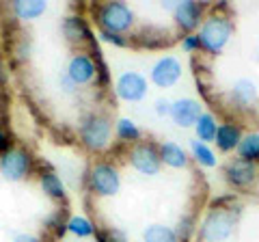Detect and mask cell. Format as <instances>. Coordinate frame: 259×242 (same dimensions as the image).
Returning a JSON list of instances; mask_svg holds the SVG:
<instances>
[{
    "instance_id": "obj_21",
    "label": "cell",
    "mask_w": 259,
    "mask_h": 242,
    "mask_svg": "<svg viewBox=\"0 0 259 242\" xmlns=\"http://www.w3.org/2000/svg\"><path fill=\"white\" fill-rule=\"evenodd\" d=\"M194 130H197V141L201 143H212L216 139V132H218V124L214 115H209V112H203V115L199 117V121L194 124Z\"/></svg>"
},
{
    "instance_id": "obj_33",
    "label": "cell",
    "mask_w": 259,
    "mask_h": 242,
    "mask_svg": "<svg viewBox=\"0 0 259 242\" xmlns=\"http://www.w3.org/2000/svg\"><path fill=\"white\" fill-rule=\"evenodd\" d=\"M171 106H173V102H168L166 98H160V100H156V112H158L160 117L171 115Z\"/></svg>"
},
{
    "instance_id": "obj_17",
    "label": "cell",
    "mask_w": 259,
    "mask_h": 242,
    "mask_svg": "<svg viewBox=\"0 0 259 242\" xmlns=\"http://www.w3.org/2000/svg\"><path fill=\"white\" fill-rule=\"evenodd\" d=\"M160 160L164 163L166 167H173V169H184L188 165V154L182 149V145L177 143H162L160 145Z\"/></svg>"
},
{
    "instance_id": "obj_2",
    "label": "cell",
    "mask_w": 259,
    "mask_h": 242,
    "mask_svg": "<svg viewBox=\"0 0 259 242\" xmlns=\"http://www.w3.org/2000/svg\"><path fill=\"white\" fill-rule=\"evenodd\" d=\"M233 33V24L227 15L212 13L209 18L201 24L199 28V44L205 52L209 54H221L225 50V46L229 44V37Z\"/></svg>"
},
{
    "instance_id": "obj_26",
    "label": "cell",
    "mask_w": 259,
    "mask_h": 242,
    "mask_svg": "<svg viewBox=\"0 0 259 242\" xmlns=\"http://www.w3.org/2000/svg\"><path fill=\"white\" fill-rule=\"evenodd\" d=\"M93 236L97 242H127L125 233L117 227H97Z\"/></svg>"
},
{
    "instance_id": "obj_6",
    "label": "cell",
    "mask_w": 259,
    "mask_h": 242,
    "mask_svg": "<svg viewBox=\"0 0 259 242\" xmlns=\"http://www.w3.org/2000/svg\"><path fill=\"white\" fill-rule=\"evenodd\" d=\"M130 163L143 175H158L162 160H160V149L153 143L139 141L134 143V147L130 149Z\"/></svg>"
},
{
    "instance_id": "obj_19",
    "label": "cell",
    "mask_w": 259,
    "mask_h": 242,
    "mask_svg": "<svg viewBox=\"0 0 259 242\" xmlns=\"http://www.w3.org/2000/svg\"><path fill=\"white\" fill-rule=\"evenodd\" d=\"M39 184H41V190L50 199H63L65 197V186H63L61 177L54 171H50V169H48V171H41V175H39Z\"/></svg>"
},
{
    "instance_id": "obj_14",
    "label": "cell",
    "mask_w": 259,
    "mask_h": 242,
    "mask_svg": "<svg viewBox=\"0 0 259 242\" xmlns=\"http://www.w3.org/2000/svg\"><path fill=\"white\" fill-rule=\"evenodd\" d=\"M201 115H203V112H201V104L192 98H180V100H175L171 106V119L180 128L194 126Z\"/></svg>"
},
{
    "instance_id": "obj_13",
    "label": "cell",
    "mask_w": 259,
    "mask_h": 242,
    "mask_svg": "<svg viewBox=\"0 0 259 242\" xmlns=\"http://www.w3.org/2000/svg\"><path fill=\"white\" fill-rule=\"evenodd\" d=\"M257 98H259L257 85L250 78H238L229 89V102H231V106H236L238 110L250 108L257 102Z\"/></svg>"
},
{
    "instance_id": "obj_11",
    "label": "cell",
    "mask_w": 259,
    "mask_h": 242,
    "mask_svg": "<svg viewBox=\"0 0 259 242\" xmlns=\"http://www.w3.org/2000/svg\"><path fill=\"white\" fill-rule=\"evenodd\" d=\"M203 18V5L194 3V0H184L177 3L173 11V20L182 30H186L188 35H192L194 28H199V22Z\"/></svg>"
},
{
    "instance_id": "obj_23",
    "label": "cell",
    "mask_w": 259,
    "mask_h": 242,
    "mask_svg": "<svg viewBox=\"0 0 259 242\" xmlns=\"http://www.w3.org/2000/svg\"><path fill=\"white\" fill-rule=\"evenodd\" d=\"M190 151H192L194 160H197L199 165H203V167H216V163H218L216 154L209 149V145L201 143V141H190Z\"/></svg>"
},
{
    "instance_id": "obj_25",
    "label": "cell",
    "mask_w": 259,
    "mask_h": 242,
    "mask_svg": "<svg viewBox=\"0 0 259 242\" xmlns=\"http://www.w3.org/2000/svg\"><path fill=\"white\" fill-rule=\"evenodd\" d=\"M117 136L125 143H139L141 130L136 128V124L132 119H119L117 121Z\"/></svg>"
},
{
    "instance_id": "obj_7",
    "label": "cell",
    "mask_w": 259,
    "mask_h": 242,
    "mask_svg": "<svg viewBox=\"0 0 259 242\" xmlns=\"http://www.w3.org/2000/svg\"><path fill=\"white\" fill-rule=\"evenodd\" d=\"M32 169V158L26 149H20V147H11L9 151H5L3 158H0V171L7 180L11 182H18L24 180Z\"/></svg>"
},
{
    "instance_id": "obj_24",
    "label": "cell",
    "mask_w": 259,
    "mask_h": 242,
    "mask_svg": "<svg viewBox=\"0 0 259 242\" xmlns=\"http://www.w3.org/2000/svg\"><path fill=\"white\" fill-rule=\"evenodd\" d=\"M67 229L78 238H91L95 233V225L84 216H74V219L67 221Z\"/></svg>"
},
{
    "instance_id": "obj_1",
    "label": "cell",
    "mask_w": 259,
    "mask_h": 242,
    "mask_svg": "<svg viewBox=\"0 0 259 242\" xmlns=\"http://www.w3.org/2000/svg\"><path fill=\"white\" fill-rule=\"evenodd\" d=\"M238 216H240V210L233 212V208L214 206L207 212L203 223H201L199 238L203 242H225L233 233V227H236Z\"/></svg>"
},
{
    "instance_id": "obj_4",
    "label": "cell",
    "mask_w": 259,
    "mask_h": 242,
    "mask_svg": "<svg viewBox=\"0 0 259 242\" xmlns=\"http://www.w3.org/2000/svg\"><path fill=\"white\" fill-rule=\"evenodd\" d=\"M110 132H112V128H110L108 117L97 115V112H89L80 121V141L91 151L106 149L110 143Z\"/></svg>"
},
{
    "instance_id": "obj_15",
    "label": "cell",
    "mask_w": 259,
    "mask_h": 242,
    "mask_svg": "<svg viewBox=\"0 0 259 242\" xmlns=\"http://www.w3.org/2000/svg\"><path fill=\"white\" fill-rule=\"evenodd\" d=\"M63 35L69 44L91 42V30H89L84 18H80V15H67L63 20Z\"/></svg>"
},
{
    "instance_id": "obj_3",
    "label": "cell",
    "mask_w": 259,
    "mask_h": 242,
    "mask_svg": "<svg viewBox=\"0 0 259 242\" xmlns=\"http://www.w3.org/2000/svg\"><path fill=\"white\" fill-rule=\"evenodd\" d=\"M93 11L100 30H106V33L121 35L134 26V11L125 3H102Z\"/></svg>"
},
{
    "instance_id": "obj_32",
    "label": "cell",
    "mask_w": 259,
    "mask_h": 242,
    "mask_svg": "<svg viewBox=\"0 0 259 242\" xmlns=\"http://www.w3.org/2000/svg\"><path fill=\"white\" fill-rule=\"evenodd\" d=\"M59 85H61V89H63V93H67V95H71L78 89V85L71 80L67 74H63L61 78H59Z\"/></svg>"
},
{
    "instance_id": "obj_27",
    "label": "cell",
    "mask_w": 259,
    "mask_h": 242,
    "mask_svg": "<svg viewBox=\"0 0 259 242\" xmlns=\"http://www.w3.org/2000/svg\"><path fill=\"white\" fill-rule=\"evenodd\" d=\"M194 225H197V221H194V216L192 214H186L180 219V223H177V240L180 242H188L192 238V233H194Z\"/></svg>"
},
{
    "instance_id": "obj_8",
    "label": "cell",
    "mask_w": 259,
    "mask_h": 242,
    "mask_svg": "<svg viewBox=\"0 0 259 242\" xmlns=\"http://www.w3.org/2000/svg\"><path fill=\"white\" fill-rule=\"evenodd\" d=\"M115 91L125 102H141L147 95V80L139 71H125L117 78Z\"/></svg>"
},
{
    "instance_id": "obj_35",
    "label": "cell",
    "mask_w": 259,
    "mask_h": 242,
    "mask_svg": "<svg viewBox=\"0 0 259 242\" xmlns=\"http://www.w3.org/2000/svg\"><path fill=\"white\" fill-rule=\"evenodd\" d=\"M13 242H41V238L35 236V233H18Z\"/></svg>"
},
{
    "instance_id": "obj_10",
    "label": "cell",
    "mask_w": 259,
    "mask_h": 242,
    "mask_svg": "<svg viewBox=\"0 0 259 242\" xmlns=\"http://www.w3.org/2000/svg\"><path fill=\"white\" fill-rule=\"evenodd\" d=\"M225 175H227V182H229L231 186L246 188L257 180V165L250 163V160L236 158V160H231V163L227 165Z\"/></svg>"
},
{
    "instance_id": "obj_16",
    "label": "cell",
    "mask_w": 259,
    "mask_h": 242,
    "mask_svg": "<svg viewBox=\"0 0 259 242\" xmlns=\"http://www.w3.org/2000/svg\"><path fill=\"white\" fill-rule=\"evenodd\" d=\"M216 147L221 151H233L238 149V145L242 141V130L236 124H221L216 132Z\"/></svg>"
},
{
    "instance_id": "obj_12",
    "label": "cell",
    "mask_w": 259,
    "mask_h": 242,
    "mask_svg": "<svg viewBox=\"0 0 259 242\" xmlns=\"http://www.w3.org/2000/svg\"><path fill=\"white\" fill-rule=\"evenodd\" d=\"M76 85H89L91 80L97 76V65L95 61L91 59L89 54L80 52V54H74L67 63V71H65Z\"/></svg>"
},
{
    "instance_id": "obj_20",
    "label": "cell",
    "mask_w": 259,
    "mask_h": 242,
    "mask_svg": "<svg viewBox=\"0 0 259 242\" xmlns=\"http://www.w3.org/2000/svg\"><path fill=\"white\" fill-rule=\"evenodd\" d=\"M143 242H180V240H177V233H175L173 227L153 223V225H149V227H145Z\"/></svg>"
},
{
    "instance_id": "obj_34",
    "label": "cell",
    "mask_w": 259,
    "mask_h": 242,
    "mask_svg": "<svg viewBox=\"0 0 259 242\" xmlns=\"http://www.w3.org/2000/svg\"><path fill=\"white\" fill-rule=\"evenodd\" d=\"M11 149V139H9V134H7V130L3 126H0V151H9Z\"/></svg>"
},
{
    "instance_id": "obj_30",
    "label": "cell",
    "mask_w": 259,
    "mask_h": 242,
    "mask_svg": "<svg viewBox=\"0 0 259 242\" xmlns=\"http://www.w3.org/2000/svg\"><path fill=\"white\" fill-rule=\"evenodd\" d=\"M182 48H184V52H188V54L197 52L199 48H201L199 37L197 35H186V37H182Z\"/></svg>"
},
{
    "instance_id": "obj_22",
    "label": "cell",
    "mask_w": 259,
    "mask_h": 242,
    "mask_svg": "<svg viewBox=\"0 0 259 242\" xmlns=\"http://www.w3.org/2000/svg\"><path fill=\"white\" fill-rule=\"evenodd\" d=\"M238 154L242 160H250V163L259 160V132L242 136V141L238 145Z\"/></svg>"
},
{
    "instance_id": "obj_36",
    "label": "cell",
    "mask_w": 259,
    "mask_h": 242,
    "mask_svg": "<svg viewBox=\"0 0 259 242\" xmlns=\"http://www.w3.org/2000/svg\"><path fill=\"white\" fill-rule=\"evenodd\" d=\"M5 83V71H3V67H0V85Z\"/></svg>"
},
{
    "instance_id": "obj_5",
    "label": "cell",
    "mask_w": 259,
    "mask_h": 242,
    "mask_svg": "<svg viewBox=\"0 0 259 242\" xmlns=\"http://www.w3.org/2000/svg\"><path fill=\"white\" fill-rule=\"evenodd\" d=\"M89 188L97 197H115L121 188L119 171L106 163L91 167V171H89Z\"/></svg>"
},
{
    "instance_id": "obj_28",
    "label": "cell",
    "mask_w": 259,
    "mask_h": 242,
    "mask_svg": "<svg viewBox=\"0 0 259 242\" xmlns=\"http://www.w3.org/2000/svg\"><path fill=\"white\" fill-rule=\"evenodd\" d=\"M63 219H65V212H63V210H56V212H52L50 216H48L46 227L48 229H54L59 236H63V231L67 229V223H65Z\"/></svg>"
},
{
    "instance_id": "obj_29",
    "label": "cell",
    "mask_w": 259,
    "mask_h": 242,
    "mask_svg": "<svg viewBox=\"0 0 259 242\" xmlns=\"http://www.w3.org/2000/svg\"><path fill=\"white\" fill-rule=\"evenodd\" d=\"M15 54H18L20 61H28L30 54H32V39L28 35H24L18 39V44H15Z\"/></svg>"
},
{
    "instance_id": "obj_9",
    "label": "cell",
    "mask_w": 259,
    "mask_h": 242,
    "mask_svg": "<svg viewBox=\"0 0 259 242\" xmlns=\"http://www.w3.org/2000/svg\"><path fill=\"white\" fill-rule=\"evenodd\" d=\"M182 78V63L175 59V56H162L153 63L151 67V80L156 87L168 89L173 87L177 80Z\"/></svg>"
},
{
    "instance_id": "obj_31",
    "label": "cell",
    "mask_w": 259,
    "mask_h": 242,
    "mask_svg": "<svg viewBox=\"0 0 259 242\" xmlns=\"http://www.w3.org/2000/svg\"><path fill=\"white\" fill-rule=\"evenodd\" d=\"M100 37L104 39V42H108L112 46H117V48H125L127 42L121 35H115V33H106V30H100Z\"/></svg>"
},
{
    "instance_id": "obj_18",
    "label": "cell",
    "mask_w": 259,
    "mask_h": 242,
    "mask_svg": "<svg viewBox=\"0 0 259 242\" xmlns=\"http://www.w3.org/2000/svg\"><path fill=\"white\" fill-rule=\"evenodd\" d=\"M11 9L20 20H35L48 11V5L44 0H18L11 5Z\"/></svg>"
}]
</instances>
